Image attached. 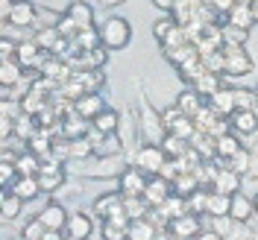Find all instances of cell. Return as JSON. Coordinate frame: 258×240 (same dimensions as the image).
I'll return each mask as SVG.
<instances>
[{"instance_id":"1","label":"cell","mask_w":258,"mask_h":240,"mask_svg":"<svg viewBox=\"0 0 258 240\" xmlns=\"http://www.w3.org/2000/svg\"><path fill=\"white\" fill-rule=\"evenodd\" d=\"M129 164L120 155H91L88 164H82L77 161L74 164V170L82 173V176H91V179H112V176H120L123 170H126Z\"/></svg>"},{"instance_id":"2","label":"cell","mask_w":258,"mask_h":240,"mask_svg":"<svg viewBox=\"0 0 258 240\" xmlns=\"http://www.w3.org/2000/svg\"><path fill=\"white\" fill-rule=\"evenodd\" d=\"M129 38H132V27H129L126 18L112 15L100 24V41L109 50H123L129 44Z\"/></svg>"},{"instance_id":"3","label":"cell","mask_w":258,"mask_h":240,"mask_svg":"<svg viewBox=\"0 0 258 240\" xmlns=\"http://www.w3.org/2000/svg\"><path fill=\"white\" fill-rule=\"evenodd\" d=\"M141 135H144L147 144H161L167 138V126H164V117H161L144 97H141Z\"/></svg>"},{"instance_id":"4","label":"cell","mask_w":258,"mask_h":240,"mask_svg":"<svg viewBox=\"0 0 258 240\" xmlns=\"http://www.w3.org/2000/svg\"><path fill=\"white\" fill-rule=\"evenodd\" d=\"M223 59H226L223 67L226 76H246L252 70V56L246 53V44H226Z\"/></svg>"},{"instance_id":"5","label":"cell","mask_w":258,"mask_h":240,"mask_svg":"<svg viewBox=\"0 0 258 240\" xmlns=\"http://www.w3.org/2000/svg\"><path fill=\"white\" fill-rule=\"evenodd\" d=\"M64 173H68V167H64L56 155H53V158H44L41 161V170H38V185H41V191L44 193L59 191L64 185Z\"/></svg>"},{"instance_id":"6","label":"cell","mask_w":258,"mask_h":240,"mask_svg":"<svg viewBox=\"0 0 258 240\" xmlns=\"http://www.w3.org/2000/svg\"><path fill=\"white\" fill-rule=\"evenodd\" d=\"M132 164L141 167V170L150 173V176H156V173H161V167L167 164V152H164L159 144H144L138 152H135V161H132Z\"/></svg>"},{"instance_id":"7","label":"cell","mask_w":258,"mask_h":240,"mask_svg":"<svg viewBox=\"0 0 258 240\" xmlns=\"http://www.w3.org/2000/svg\"><path fill=\"white\" fill-rule=\"evenodd\" d=\"M117 185H120V193L123 196H144L147 185H150V173H144L135 164H129L126 170L117 176Z\"/></svg>"},{"instance_id":"8","label":"cell","mask_w":258,"mask_h":240,"mask_svg":"<svg viewBox=\"0 0 258 240\" xmlns=\"http://www.w3.org/2000/svg\"><path fill=\"white\" fill-rule=\"evenodd\" d=\"M35 21H38V9H35L32 0H15L9 6V12L3 15V24H12V27H21V30L32 27Z\"/></svg>"},{"instance_id":"9","label":"cell","mask_w":258,"mask_h":240,"mask_svg":"<svg viewBox=\"0 0 258 240\" xmlns=\"http://www.w3.org/2000/svg\"><path fill=\"white\" fill-rule=\"evenodd\" d=\"M32 38H35V44L41 50H47L50 56H64V50L71 47V38H64L59 32V27H41Z\"/></svg>"},{"instance_id":"10","label":"cell","mask_w":258,"mask_h":240,"mask_svg":"<svg viewBox=\"0 0 258 240\" xmlns=\"http://www.w3.org/2000/svg\"><path fill=\"white\" fill-rule=\"evenodd\" d=\"M106 53H109L106 44H97L91 50H77L74 56H68V62H71L74 70H91V67H103L106 64Z\"/></svg>"},{"instance_id":"11","label":"cell","mask_w":258,"mask_h":240,"mask_svg":"<svg viewBox=\"0 0 258 240\" xmlns=\"http://www.w3.org/2000/svg\"><path fill=\"white\" fill-rule=\"evenodd\" d=\"M47 50H41L35 44V38H27V41H18V62L24 64L27 70H41V64L47 62Z\"/></svg>"},{"instance_id":"12","label":"cell","mask_w":258,"mask_h":240,"mask_svg":"<svg viewBox=\"0 0 258 240\" xmlns=\"http://www.w3.org/2000/svg\"><path fill=\"white\" fill-rule=\"evenodd\" d=\"M59 129H62L64 141H77V138H88V129H94V123L88 117H82V114L71 112V114H62Z\"/></svg>"},{"instance_id":"13","label":"cell","mask_w":258,"mask_h":240,"mask_svg":"<svg viewBox=\"0 0 258 240\" xmlns=\"http://www.w3.org/2000/svg\"><path fill=\"white\" fill-rule=\"evenodd\" d=\"M147 202L153 205V208H159L164 199H170L173 196V179H167L164 173H156V176H150V185H147Z\"/></svg>"},{"instance_id":"14","label":"cell","mask_w":258,"mask_h":240,"mask_svg":"<svg viewBox=\"0 0 258 240\" xmlns=\"http://www.w3.org/2000/svg\"><path fill=\"white\" fill-rule=\"evenodd\" d=\"M167 228H170L173 237H179V240H194L200 231H203V223H200V214L188 211V214H182V217H176V220H170Z\"/></svg>"},{"instance_id":"15","label":"cell","mask_w":258,"mask_h":240,"mask_svg":"<svg viewBox=\"0 0 258 240\" xmlns=\"http://www.w3.org/2000/svg\"><path fill=\"white\" fill-rule=\"evenodd\" d=\"M103 109H109V106H106V100L97 94V91H88V94H82L74 100V112L82 114V117H88V120H94Z\"/></svg>"},{"instance_id":"16","label":"cell","mask_w":258,"mask_h":240,"mask_svg":"<svg viewBox=\"0 0 258 240\" xmlns=\"http://www.w3.org/2000/svg\"><path fill=\"white\" fill-rule=\"evenodd\" d=\"M191 88H197L203 97H211V94H217L220 88H226L223 85V73H217V70H209V67H203L200 70V76L191 82Z\"/></svg>"},{"instance_id":"17","label":"cell","mask_w":258,"mask_h":240,"mask_svg":"<svg viewBox=\"0 0 258 240\" xmlns=\"http://www.w3.org/2000/svg\"><path fill=\"white\" fill-rule=\"evenodd\" d=\"M229 120H232V129L238 135H252V132H258V112L255 109H235V112L229 114Z\"/></svg>"},{"instance_id":"18","label":"cell","mask_w":258,"mask_h":240,"mask_svg":"<svg viewBox=\"0 0 258 240\" xmlns=\"http://www.w3.org/2000/svg\"><path fill=\"white\" fill-rule=\"evenodd\" d=\"M120 211H123V193H103L94 199V214L100 220H109Z\"/></svg>"},{"instance_id":"19","label":"cell","mask_w":258,"mask_h":240,"mask_svg":"<svg viewBox=\"0 0 258 240\" xmlns=\"http://www.w3.org/2000/svg\"><path fill=\"white\" fill-rule=\"evenodd\" d=\"M68 211L59 205V202H50V205H44L41 208V214H38V220H41V225L44 228H56V231H62L64 225H68Z\"/></svg>"},{"instance_id":"20","label":"cell","mask_w":258,"mask_h":240,"mask_svg":"<svg viewBox=\"0 0 258 240\" xmlns=\"http://www.w3.org/2000/svg\"><path fill=\"white\" fill-rule=\"evenodd\" d=\"M24 64L18 59H0V88H15L24 79Z\"/></svg>"},{"instance_id":"21","label":"cell","mask_w":258,"mask_h":240,"mask_svg":"<svg viewBox=\"0 0 258 240\" xmlns=\"http://www.w3.org/2000/svg\"><path fill=\"white\" fill-rule=\"evenodd\" d=\"M238 188H241V173H235L232 167H220L217 170V176H214V182H211V191H220V193H238Z\"/></svg>"},{"instance_id":"22","label":"cell","mask_w":258,"mask_h":240,"mask_svg":"<svg viewBox=\"0 0 258 240\" xmlns=\"http://www.w3.org/2000/svg\"><path fill=\"white\" fill-rule=\"evenodd\" d=\"M200 188H206V185L200 182V176H197L194 170H185V173H179V176L173 179V193L182 196V199H191Z\"/></svg>"},{"instance_id":"23","label":"cell","mask_w":258,"mask_h":240,"mask_svg":"<svg viewBox=\"0 0 258 240\" xmlns=\"http://www.w3.org/2000/svg\"><path fill=\"white\" fill-rule=\"evenodd\" d=\"M209 100V106L214 109L217 114H223V117H229V114L238 109V103H235V88H220L217 94L206 97Z\"/></svg>"},{"instance_id":"24","label":"cell","mask_w":258,"mask_h":240,"mask_svg":"<svg viewBox=\"0 0 258 240\" xmlns=\"http://www.w3.org/2000/svg\"><path fill=\"white\" fill-rule=\"evenodd\" d=\"M243 144L241 138H238V132L232 129V132H226V135H220V138H214V152H217V158H232L235 152H241Z\"/></svg>"},{"instance_id":"25","label":"cell","mask_w":258,"mask_h":240,"mask_svg":"<svg viewBox=\"0 0 258 240\" xmlns=\"http://www.w3.org/2000/svg\"><path fill=\"white\" fill-rule=\"evenodd\" d=\"M64 231H68V234H74V237H80V240H88V234L94 231V223H91V217H88V214H82V211H74V214L68 217V225H64Z\"/></svg>"},{"instance_id":"26","label":"cell","mask_w":258,"mask_h":240,"mask_svg":"<svg viewBox=\"0 0 258 240\" xmlns=\"http://www.w3.org/2000/svg\"><path fill=\"white\" fill-rule=\"evenodd\" d=\"M176 106H179L185 114H188V117H197V114L206 109V97L200 94L197 88H188V91H182V94H179Z\"/></svg>"},{"instance_id":"27","label":"cell","mask_w":258,"mask_h":240,"mask_svg":"<svg viewBox=\"0 0 258 240\" xmlns=\"http://www.w3.org/2000/svg\"><path fill=\"white\" fill-rule=\"evenodd\" d=\"M64 15L74 18L80 30H91V27H94V9H91L85 0H74V3L68 6V12H64Z\"/></svg>"},{"instance_id":"28","label":"cell","mask_w":258,"mask_h":240,"mask_svg":"<svg viewBox=\"0 0 258 240\" xmlns=\"http://www.w3.org/2000/svg\"><path fill=\"white\" fill-rule=\"evenodd\" d=\"M232 211V196L220 191H209V202H206V214L209 217H229Z\"/></svg>"},{"instance_id":"29","label":"cell","mask_w":258,"mask_h":240,"mask_svg":"<svg viewBox=\"0 0 258 240\" xmlns=\"http://www.w3.org/2000/svg\"><path fill=\"white\" fill-rule=\"evenodd\" d=\"M9 191L18 193L24 202H30V199H35V196L41 193V185H38V176H18L15 185H12Z\"/></svg>"},{"instance_id":"30","label":"cell","mask_w":258,"mask_h":240,"mask_svg":"<svg viewBox=\"0 0 258 240\" xmlns=\"http://www.w3.org/2000/svg\"><path fill=\"white\" fill-rule=\"evenodd\" d=\"M170 15H173V21H176L179 27H185V30H188L194 21L200 18V9H197L194 3H188V0H176V3H173V9H170Z\"/></svg>"},{"instance_id":"31","label":"cell","mask_w":258,"mask_h":240,"mask_svg":"<svg viewBox=\"0 0 258 240\" xmlns=\"http://www.w3.org/2000/svg\"><path fill=\"white\" fill-rule=\"evenodd\" d=\"M252 211H255V202H252L249 196H243V193H232V211H229L232 220L246 223V220L252 217Z\"/></svg>"},{"instance_id":"32","label":"cell","mask_w":258,"mask_h":240,"mask_svg":"<svg viewBox=\"0 0 258 240\" xmlns=\"http://www.w3.org/2000/svg\"><path fill=\"white\" fill-rule=\"evenodd\" d=\"M226 18H229V24H235V27H243V30H249V27L255 24L252 6H249V3H241V0H238L232 9H229V15H226Z\"/></svg>"},{"instance_id":"33","label":"cell","mask_w":258,"mask_h":240,"mask_svg":"<svg viewBox=\"0 0 258 240\" xmlns=\"http://www.w3.org/2000/svg\"><path fill=\"white\" fill-rule=\"evenodd\" d=\"M161 149L167 152V158H182L188 149H191V141L188 138H182V135H173V132H167V138L161 141Z\"/></svg>"},{"instance_id":"34","label":"cell","mask_w":258,"mask_h":240,"mask_svg":"<svg viewBox=\"0 0 258 240\" xmlns=\"http://www.w3.org/2000/svg\"><path fill=\"white\" fill-rule=\"evenodd\" d=\"M91 123H94V132H100V135H112V132L120 129V114L112 112V109H103Z\"/></svg>"},{"instance_id":"35","label":"cell","mask_w":258,"mask_h":240,"mask_svg":"<svg viewBox=\"0 0 258 240\" xmlns=\"http://www.w3.org/2000/svg\"><path fill=\"white\" fill-rule=\"evenodd\" d=\"M188 211H191V208H188V199H182V196H176V193L159 205V214L167 220V223H170V220H176V217H182V214H188Z\"/></svg>"},{"instance_id":"36","label":"cell","mask_w":258,"mask_h":240,"mask_svg":"<svg viewBox=\"0 0 258 240\" xmlns=\"http://www.w3.org/2000/svg\"><path fill=\"white\" fill-rule=\"evenodd\" d=\"M129 240H159V228H156V223H150L147 217L132 220L129 223Z\"/></svg>"},{"instance_id":"37","label":"cell","mask_w":258,"mask_h":240,"mask_svg":"<svg viewBox=\"0 0 258 240\" xmlns=\"http://www.w3.org/2000/svg\"><path fill=\"white\" fill-rule=\"evenodd\" d=\"M150 202H147V196H123V211H126L129 220H141L150 214Z\"/></svg>"},{"instance_id":"38","label":"cell","mask_w":258,"mask_h":240,"mask_svg":"<svg viewBox=\"0 0 258 240\" xmlns=\"http://www.w3.org/2000/svg\"><path fill=\"white\" fill-rule=\"evenodd\" d=\"M97 44H103L97 27H91V30H80L74 38H71V47L74 50H91V47H97Z\"/></svg>"},{"instance_id":"39","label":"cell","mask_w":258,"mask_h":240,"mask_svg":"<svg viewBox=\"0 0 258 240\" xmlns=\"http://www.w3.org/2000/svg\"><path fill=\"white\" fill-rule=\"evenodd\" d=\"M41 161L44 158H38V155H35V152H30V149H27V152H21V155H18V173H21V176H38V170H41Z\"/></svg>"},{"instance_id":"40","label":"cell","mask_w":258,"mask_h":240,"mask_svg":"<svg viewBox=\"0 0 258 240\" xmlns=\"http://www.w3.org/2000/svg\"><path fill=\"white\" fill-rule=\"evenodd\" d=\"M74 76L80 79V85L85 88V91H97V88L106 82V76H103L100 67H91V70H74Z\"/></svg>"},{"instance_id":"41","label":"cell","mask_w":258,"mask_h":240,"mask_svg":"<svg viewBox=\"0 0 258 240\" xmlns=\"http://www.w3.org/2000/svg\"><path fill=\"white\" fill-rule=\"evenodd\" d=\"M21 205H24V199L12 191H3V202H0V214H3V220H15L18 214H21Z\"/></svg>"},{"instance_id":"42","label":"cell","mask_w":258,"mask_h":240,"mask_svg":"<svg viewBox=\"0 0 258 240\" xmlns=\"http://www.w3.org/2000/svg\"><path fill=\"white\" fill-rule=\"evenodd\" d=\"M179 24L176 21H173V15H170V12H167V15L164 18H159V21H156V24H153V35H156V41H164V38H167V35H170V32L176 30Z\"/></svg>"},{"instance_id":"43","label":"cell","mask_w":258,"mask_h":240,"mask_svg":"<svg viewBox=\"0 0 258 240\" xmlns=\"http://www.w3.org/2000/svg\"><path fill=\"white\" fill-rule=\"evenodd\" d=\"M246 38H249V30H243V27H235V24H223V41L226 44H246Z\"/></svg>"},{"instance_id":"44","label":"cell","mask_w":258,"mask_h":240,"mask_svg":"<svg viewBox=\"0 0 258 240\" xmlns=\"http://www.w3.org/2000/svg\"><path fill=\"white\" fill-rule=\"evenodd\" d=\"M18 176H21V173H18L15 161H0V188H3V191H9V188L15 185Z\"/></svg>"},{"instance_id":"45","label":"cell","mask_w":258,"mask_h":240,"mask_svg":"<svg viewBox=\"0 0 258 240\" xmlns=\"http://www.w3.org/2000/svg\"><path fill=\"white\" fill-rule=\"evenodd\" d=\"M249 161H252V152H249V149L243 146L241 152H235L232 158L226 161V167H232L235 173H249Z\"/></svg>"},{"instance_id":"46","label":"cell","mask_w":258,"mask_h":240,"mask_svg":"<svg viewBox=\"0 0 258 240\" xmlns=\"http://www.w3.org/2000/svg\"><path fill=\"white\" fill-rule=\"evenodd\" d=\"M226 240H249V231H246V225L238 223V220H232L229 223V231L223 234Z\"/></svg>"},{"instance_id":"47","label":"cell","mask_w":258,"mask_h":240,"mask_svg":"<svg viewBox=\"0 0 258 240\" xmlns=\"http://www.w3.org/2000/svg\"><path fill=\"white\" fill-rule=\"evenodd\" d=\"M41 234H44V225H41V220L35 217V220H32V223L24 228V240H38Z\"/></svg>"},{"instance_id":"48","label":"cell","mask_w":258,"mask_h":240,"mask_svg":"<svg viewBox=\"0 0 258 240\" xmlns=\"http://www.w3.org/2000/svg\"><path fill=\"white\" fill-rule=\"evenodd\" d=\"M15 56H18V44L12 38L3 35V41H0V59H15Z\"/></svg>"},{"instance_id":"49","label":"cell","mask_w":258,"mask_h":240,"mask_svg":"<svg viewBox=\"0 0 258 240\" xmlns=\"http://www.w3.org/2000/svg\"><path fill=\"white\" fill-rule=\"evenodd\" d=\"M0 135H3V141H9V138L15 135V117L0 114Z\"/></svg>"},{"instance_id":"50","label":"cell","mask_w":258,"mask_h":240,"mask_svg":"<svg viewBox=\"0 0 258 240\" xmlns=\"http://www.w3.org/2000/svg\"><path fill=\"white\" fill-rule=\"evenodd\" d=\"M235 3H238V0H209V6L214 12H220V15H229V9H232Z\"/></svg>"},{"instance_id":"51","label":"cell","mask_w":258,"mask_h":240,"mask_svg":"<svg viewBox=\"0 0 258 240\" xmlns=\"http://www.w3.org/2000/svg\"><path fill=\"white\" fill-rule=\"evenodd\" d=\"M194 240H226V237L220 234V231H217V228H209V231H200V234H197Z\"/></svg>"},{"instance_id":"52","label":"cell","mask_w":258,"mask_h":240,"mask_svg":"<svg viewBox=\"0 0 258 240\" xmlns=\"http://www.w3.org/2000/svg\"><path fill=\"white\" fill-rule=\"evenodd\" d=\"M38 240H64V234L62 231H56V228H44V234H41Z\"/></svg>"},{"instance_id":"53","label":"cell","mask_w":258,"mask_h":240,"mask_svg":"<svg viewBox=\"0 0 258 240\" xmlns=\"http://www.w3.org/2000/svg\"><path fill=\"white\" fill-rule=\"evenodd\" d=\"M173 3H176V0H153V6H159V9H164V12H170Z\"/></svg>"},{"instance_id":"54","label":"cell","mask_w":258,"mask_h":240,"mask_svg":"<svg viewBox=\"0 0 258 240\" xmlns=\"http://www.w3.org/2000/svg\"><path fill=\"white\" fill-rule=\"evenodd\" d=\"M103 6H120V3H126V0H100Z\"/></svg>"},{"instance_id":"55","label":"cell","mask_w":258,"mask_h":240,"mask_svg":"<svg viewBox=\"0 0 258 240\" xmlns=\"http://www.w3.org/2000/svg\"><path fill=\"white\" fill-rule=\"evenodd\" d=\"M12 3H15V0H0V6H3V15L9 12V6H12Z\"/></svg>"},{"instance_id":"56","label":"cell","mask_w":258,"mask_h":240,"mask_svg":"<svg viewBox=\"0 0 258 240\" xmlns=\"http://www.w3.org/2000/svg\"><path fill=\"white\" fill-rule=\"evenodd\" d=\"M188 3H194V6H197V9H200V6H206V3H209V0H188Z\"/></svg>"},{"instance_id":"57","label":"cell","mask_w":258,"mask_h":240,"mask_svg":"<svg viewBox=\"0 0 258 240\" xmlns=\"http://www.w3.org/2000/svg\"><path fill=\"white\" fill-rule=\"evenodd\" d=\"M252 15H255V24H258V3H252Z\"/></svg>"},{"instance_id":"58","label":"cell","mask_w":258,"mask_h":240,"mask_svg":"<svg viewBox=\"0 0 258 240\" xmlns=\"http://www.w3.org/2000/svg\"><path fill=\"white\" fill-rule=\"evenodd\" d=\"M64 240H80V237H74V234H64Z\"/></svg>"},{"instance_id":"59","label":"cell","mask_w":258,"mask_h":240,"mask_svg":"<svg viewBox=\"0 0 258 240\" xmlns=\"http://www.w3.org/2000/svg\"><path fill=\"white\" fill-rule=\"evenodd\" d=\"M241 3H249V6H252V3H258V0H241Z\"/></svg>"},{"instance_id":"60","label":"cell","mask_w":258,"mask_h":240,"mask_svg":"<svg viewBox=\"0 0 258 240\" xmlns=\"http://www.w3.org/2000/svg\"><path fill=\"white\" fill-rule=\"evenodd\" d=\"M252 202H255V211H258V196H255V199H252Z\"/></svg>"},{"instance_id":"61","label":"cell","mask_w":258,"mask_h":240,"mask_svg":"<svg viewBox=\"0 0 258 240\" xmlns=\"http://www.w3.org/2000/svg\"><path fill=\"white\" fill-rule=\"evenodd\" d=\"M255 91H258V88H255Z\"/></svg>"}]
</instances>
